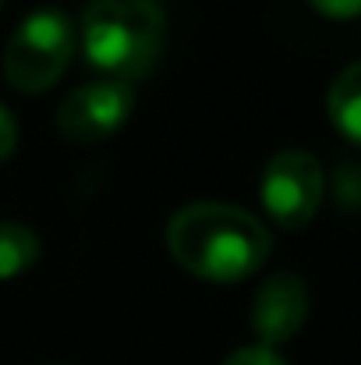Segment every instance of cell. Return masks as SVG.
Listing matches in <instances>:
<instances>
[{
  "mask_svg": "<svg viewBox=\"0 0 361 365\" xmlns=\"http://www.w3.org/2000/svg\"><path fill=\"white\" fill-rule=\"evenodd\" d=\"M170 255L195 277L206 280H244L273 252V235L258 217L231 202H192L167 224Z\"/></svg>",
  "mask_w": 361,
  "mask_h": 365,
  "instance_id": "6da1fadb",
  "label": "cell"
},
{
  "mask_svg": "<svg viewBox=\"0 0 361 365\" xmlns=\"http://www.w3.org/2000/svg\"><path fill=\"white\" fill-rule=\"evenodd\" d=\"M167 18L156 0H89L82 14L85 61L110 82L145 78L163 50Z\"/></svg>",
  "mask_w": 361,
  "mask_h": 365,
  "instance_id": "7a4b0ae2",
  "label": "cell"
},
{
  "mask_svg": "<svg viewBox=\"0 0 361 365\" xmlns=\"http://www.w3.org/2000/svg\"><path fill=\"white\" fill-rule=\"evenodd\" d=\"M75 57V25L57 7L32 11L4 46V75L21 93H46Z\"/></svg>",
  "mask_w": 361,
  "mask_h": 365,
  "instance_id": "3957f363",
  "label": "cell"
},
{
  "mask_svg": "<svg viewBox=\"0 0 361 365\" xmlns=\"http://www.w3.org/2000/svg\"><path fill=\"white\" fill-rule=\"evenodd\" d=\"M323 202V167L305 149H280L262 170V206L283 231L305 227Z\"/></svg>",
  "mask_w": 361,
  "mask_h": 365,
  "instance_id": "277c9868",
  "label": "cell"
},
{
  "mask_svg": "<svg viewBox=\"0 0 361 365\" xmlns=\"http://www.w3.org/2000/svg\"><path fill=\"white\" fill-rule=\"evenodd\" d=\"M135 110V93L127 82H89L68 93L57 107V131L75 145H93L120 131Z\"/></svg>",
  "mask_w": 361,
  "mask_h": 365,
  "instance_id": "5b68a950",
  "label": "cell"
},
{
  "mask_svg": "<svg viewBox=\"0 0 361 365\" xmlns=\"http://www.w3.org/2000/svg\"><path fill=\"white\" fill-rule=\"evenodd\" d=\"M308 319V284L298 273L269 277L251 302V330L262 348L291 341Z\"/></svg>",
  "mask_w": 361,
  "mask_h": 365,
  "instance_id": "8992f818",
  "label": "cell"
},
{
  "mask_svg": "<svg viewBox=\"0 0 361 365\" xmlns=\"http://www.w3.org/2000/svg\"><path fill=\"white\" fill-rule=\"evenodd\" d=\"M326 110H330V121L337 124V131L361 145V61L347 64L333 78L330 96H326Z\"/></svg>",
  "mask_w": 361,
  "mask_h": 365,
  "instance_id": "52a82bcc",
  "label": "cell"
},
{
  "mask_svg": "<svg viewBox=\"0 0 361 365\" xmlns=\"http://www.w3.org/2000/svg\"><path fill=\"white\" fill-rule=\"evenodd\" d=\"M39 259V238L25 224L0 220V280H11L25 269H32Z\"/></svg>",
  "mask_w": 361,
  "mask_h": 365,
  "instance_id": "ba28073f",
  "label": "cell"
},
{
  "mask_svg": "<svg viewBox=\"0 0 361 365\" xmlns=\"http://www.w3.org/2000/svg\"><path fill=\"white\" fill-rule=\"evenodd\" d=\"M224 365H287L273 348H262V344H255V348H241L234 351L231 359Z\"/></svg>",
  "mask_w": 361,
  "mask_h": 365,
  "instance_id": "9c48e42d",
  "label": "cell"
},
{
  "mask_svg": "<svg viewBox=\"0 0 361 365\" xmlns=\"http://www.w3.org/2000/svg\"><path fill=\"white\" fill-rule=\"evenodd\" d=\"M319 14H326V18H358L361 14V0H308Z\"/></svg>",
  "mask_w": 361,
  "mask_h": 365,
  "instance_id": "30bf717a",
  "label": "cell"
},
{
  "mask_svg": "<svg viewBox=\"0 0 361 365\" xmlns=\"http://www.w3.org/2000/svg\"><path fill=\"white\" fill-rule=\"evenodd\" d=\"M18 145V124L11 118V110L0 103V160H7Z\"/></svg>",
  "mask_w": 361,
  "mask_h": 365,
  "instance_id": "8fae6325",
  "label": "cell"
}]
</instances>
